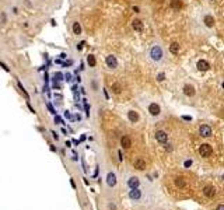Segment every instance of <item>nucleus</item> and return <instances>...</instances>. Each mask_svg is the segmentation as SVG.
Masks as SVG:
<instances>
[{
  "mask_svg": "<svg viewBox=\"0 0 224 210\" xmlns=\"http://www.w3.org/2000/svg\"><path fill=\"white\" fill-rule=\"evenodd\" d=\"M84 45H86V42H84V41H81L80 44L77 45V49H78V51H81V49H83V48H84Z\"/></svg>",
  "mask_w": 224,
  "mask_h": 210,
  "instance_id": "nucleus-25",
  "label": "nucleus"
},
{
  "mask_svg": "<svg viewBox=\"0 0 224 210\" xmlns=\"http://www.w3.org/2000/svg\"><path fill=\"white\" fill-rule=\"evenodd\" d=\"M70 64H71V60H67V62L62 63V66H63V67H66V66H70Z\"/></svg>",
  "mask_w": 224,
  "mask_h": 210,
  "instance_id": "nucleus-31",
  "label": "nucleus"
},
{
  "mask_svg": "<svg viewBox=\"0 0 224 210\" xmlns=\"http://www.w3.org/2000/svg\"><path fill=\"white\" fill-rule=\"evenodd\" d=\"M155 139H157V141H160V143H167L168 134H167L164 130H157V132H155Z\"/></svg>",
  "mask_w": 224,
  "mask_h": 210,
  "instance_id": "nucleus-6",
  "label": "nucleus"
},
{
  "mask_svg": "<svg viewBox=\"0 0 224 210\" xmlns=\"http://www.w3.org/2000/svg\"><path fill=\"white\" fill-rule=\"evenodd\" d=\"M105 63L108 64V67H111V69L118 67V60H116V57L112 56V55H109V56L105 57Z\"/></svg>",
  "mask_w": 224,
  "mask_h": 210,
  "instance_id": "nucleus-4",
  "label": "nucleus"
},
{
  "mask_svg": "<svg viewBox=\"0 0 224 210\" xmlns=\"http://www.w3.org/2000/svg\"><path fill=\"white\" fill-rule=\"evenodd\" d=\"M184 119H185V121H191L192 118H191V116H184Z\"/></svg>",
  "mask_w": 224,
  "mask_h": 210,
  "instance_id": "nucleus-37",
  "label": "nucleus"
},
{
  "mask_svg": "<svg viewBox=\"0 0 224 210\" xmlns=\"http://www.w3.org/2000/svg\"><path fill=\"white\" fill-rule=\"evenodd\" d=\"M64 77H66V80L69 81V80H70V78H71V74H69V73H67V74H66V76H64Z\"/></svg>",
  "mask_w": 224,
  "mask_h": 210,
  "instance_id": "nucleus-33",
  "label": "nucleus"
},
{
  "mask_svg": "<svg viewBox=\"0 0 224 210\" xmlns=\"http://www.w3.org/2000/svg\"><path fill=\"white\" fill-rule=\"evenodd\" d=\"M184 165H185L186 168H189V167L192 165V160H186V161H185V164H184Z\"/></svg>",
  "mask_w": 224,
  "mask_h": 210,
  "instance_id": "nucleus-27",
  "label": "nucleus"
},
{
  "mask_svg": "<svg viewBox=\"0 0 224 210\" xmlns=\"http://www.w3.org/2000/svg\"><path fill=\"white\" fill-rule=\"evenodd\" d=\"M73 32H74L76 35H80V34H81V27H80L78 23H74V24H73Z\"/></svg>",
  "mask_w": 224,
  "mask_h": 210,
  "instance_id": "nucleus-21",
  "label": "nucleus"
},
{
  "mask_svg": "<svg viewBox=\"0 0 224 210\" xmlns=\"http://www.w3.org/2000/svg\"><path fill=\"white\" fill-rule=\"evenodd\" d=\"M184 94L188 97H193L195 95V88H193L192 86H189V84H186L185 87H184Z\"/></svg>",
  "mask_w": 224,
  "mask_h": 210,
  "instance_id": "nucleus-15",
  "label": "nucleus"
},
{
  "mask_svg": "<svg viewBox=\"0 0 224 210\" xmlns=\"http://www.w3.org/2000/svg\"><path fill=\"white\" fill-rule=\"evenodd\" d=\"M199 133L203 137H209V136H211V127L207 126V125H202L199 127Z\"/></svg>",
  "mask_w": 224,
  "mask_h": 210,
  "instance_id": "nucleus-5",
  "label": "nucleus"
},
{
  "mask_svg": "<svg viewBox=\"0 0 224 210\" xmlns=\"http://www.w3.org/2000/svg\"><path fill=\"white\" fill-rule=\"evenodd\" d=\"M0 66L3 67V70H6V71H10V69L7 67V64H4V63H3V62H0Z\"/></svg>",
  "mask_w": 224,
  "mask_h": 210,
  "instance_id": "nucleus-28",
  "label": "nucleus"
},
{
  "mask_svg": "<svg viewBox=\"0 0 224 210\" xmlns=\"http://www.w3.org/2000/svg\"><path fill=\"white\" fill-rule=\"evenodd\" d=\"M112 90H114L115 94H119V93H121V86H119L118 83H115L114 86H112Z\"/></svg>",
  "mask_w": 224,
  "mask_h": 210,
  "instance_id": "nucleus-24",
  "label": "nucleus"
},
{
  "mask_svg": "<svg viewBox=\"0 0 224 210\" xmlns=\"http://www.w3.org/2000/svg\"><path fill=\"white\" fill-rule=\"evenodd\" d=\"M148 112L153 115V116H157V115L161 112V108L158 104H155V102H153V104H150V107H148Z\"/></svg>",
  "mask_w": 224,
  "mask_h": 210,
  "instance_id": "nucleus-7",
  "label": "nucleus"
},
{
  "mask_svg": "<svg viewBox=\"0 0 224 210\" xmlns=\"http://www.w3.org/2000/svg\"><path fill=\"white\" fill-rule=\"evenodd\" d=\"M133 167L136 168V170H139V171H143V170H146V163H144V160L137 158L133 163Z\"/></svg>",
  "mask_w": 224,
  "mask_h": 210,
  "instance_id": "nucleus-8",
  "label": "nucleus"
},
{
  "mask_svg": "<svg viewBox=\"0 0 224 210\" xmlns=\"http://www.w3.org/2000/svg\"><path fill=\"white\" fill-rule=\"evenodd\" d=\"M211 153H213V148H211L210 144H202V146L199 147V154L202 156V157H210Z\"/></svg>",
  "mask_w": 224,
  "mask_h": 210,
  "instance_id": "nucleus-1",
  "label": "nucleus"
},
{
  "mask_svg": "<svg viewBox=\"0 0 224 210\" xmlns=\"http://www.w3.org/2000/svg\"><path fill=\"white\" fill-rule=\"evenodd\" d=\"M223 88H224V83H223Z\"/></svg>",
  "mask_w": 224,
  "mask_h": 210,
  "instance_id": "nucleus-38",
  "label": "nucleus"
},
{
  "mask_svg": "<svg viewBox=\"0 0 224 210\" xmlns=\"http://www.w3.org/2000/svg\"><path fill=\"white\" fill-rule=\"evenodd\" d=\"M150 56H151L153 60H160L161 57H163V49H161L160 46H153L151 51H150Z\"/></svg>",
  "mask_w": 224,
  "mask_h": 210,
  "instance_id": "nucleus-2",
  "label": "nucleus"
},
{
  "mask_svg": "<svg viewBox=\"0 0 224 210\" xmlns=\"http://www.w3.org/2000/svg\"><path fill=\"white\" fill-rule=\"evenodd\" d=\"M164 78H165V76H164V73H160V74L157 76V80H158V81H163Z\"/></svg>",
  "mask_w": 224,
  "mask_h": 210,
  "instance_id": "nucleus-26",
  "label": "nucleus"
},
{
  "mask_svg": "<svg viewBox=\"0 0 224 210\" xmlns=\"http://www.w3.org/2000/svg\"><path fill=\"white\" fill-rule=\"evenodd\" d=\"M55 76H56V80H63V74L62 73H56Z\"/></svg>",
  "mask_w": 224,
  "mask_h": 210,
  "instance_id": "nucleus-29",
  "label": "nucleus"
},
{
  "mask_svg": "<svg viewBox=\"0 0 224 210\" xmlns=\"http://www.w3.org/2000/svg\"><path fill=\"white\" fill-rule=\"evenodd\" d=\"M223 179H224V174H223Z\"/></svg>",
  "mask_w": 224,
  "mask_h": 210,
  "instance_id": "nucleus-39",
  "label": "nucleus"
},
{
  "mask_svg": "<svg viewBox=\"0 0 224 210\" xmlns=\"http://www.w3.org/2000/svg\"><path fill=\"white\" fill-rule=\"evenodd\" d=\"M70 184H71V186H73V188H76V184H74V181H73V179H70Z\"/></svg>",
  "mask_w": 224,
  "mask_h": 210,
  "instance_id": "nucleus-35",
  "label": "nucleus"
},
{
  "mask_svg": "<svg viewBox=\"0 0 224 210\" xmlns=\"http://www.w3.org/2000/svg\"><path fill=\"white\" fill-rule=\"evenodd\" d=\"M128 116H129V119H130V122H133V123L139 121V114L136 111H129Z\"/></svg>",
  "mask_w": 224,
  "mask_h": 210,
  "instance_id": "nucleus-16",
  "label": "nucleus"
},
{
  "mask_svg": "<svg viewBox=\"0 0 224 210\" xmlns=\"http://www.w3.org/2000/svg\"><path fill=\"white\" fill-rule=\"evenodd\" d=\"M170 51H171V53H174V55L179 53V44L178 42H172V44L170 45Z\"/></svg>",
  "mask_w": 224,
  "mask_h": 210,
  "instance_id": "nucleus-17",
  "label": "nucleus"
},
{
  "mask_svg": "<svg viewBox=\"0 0 224 210\" xmlns=\"http://www.w3.org/2000/svg\"><path fill=\"white\" fill-rule=\"evenodd\" d=\"M107 184H108V186H115L116 185V177L114 172H109L108 175H107Z\"/></svg>",
  "mask_w": 224,
  "mask_h": 210,
  "instance_id": "nucleus-9",
  "label": "nucleus"
},
{
  "mask_svg": "<svg viewBox=\"0 0 224 210\" xmlns=\"http://www.w3.org/2000/svg\"><path fill=\"white\" fill-rule=\"evenodd\" d=\"M121 146L123 147V148H129V147L132 146V140H130V137L129 136H123L121 139Z\"/></svg>",
  "mask_w": 224,
  "mask_h": 210,
  "instance_id": "nucleus-12",
  "label": "nucleus"
},
{
  "mask_svg": "<svg viewBox=\"0 0 224 210\" xmlns=\"http://www.w3.org/2000/svg\"><path fill=\"white\" fill-rule=\"evenodd\" d=\"M216 210H224V204H218L217 207H216Z\"/></svg>",
  "mask_w": 224,
  "mask_h": 210,
  "instance_id": "nucleus-32",
  "label": "nucleus"
},
{
  "mask_svg": "<svg viewBox=\"0 0 224 210\" xmlns=\"http://www.w3.org/2000/svg\"><path fill=\"white\" fill-rule=\"evenodd\" d=\"M205 24L206 27H213L214 25V18L211 16H206L205 17Z\"/></svg>",
  "mask_w": 224,
  "mask_h": 210,
  "instance_id": "nucleus-19",
  "label": "nucleus"
},
{
  "mask_svg": "<svg viewBox=\"0 0 224 210\" xmlns=\"http://www.w3.org/2000/svg\"><path fill=\"white\" fill-rule=\"evenodd\" d=\"M17 86H18L20 91H21V93H23V94H24V95H25V97H28V93H27V90L24 88V86L21 84V81H20V80H17Z\"/></svg>",
  "mask_w": 224,
  "mask_h": 210,
  "instance_id": "nucleus-23",
  "label": "nucleus"
},
{
  "mask_svg": "<svg viewBox=\"0 0 224 210\" xmlns=\"http://www.w3.org/2000/svg\"><path fill=\"white\" fill-rule=\"evenodd\" d=\"M175 185L178 186V188H184L185 186V181L182 177H178V178H175Z\"/></svg>",
  "mask_w": 224,
  "mask_h": 210,
  "instance_id": "nucleus-20",
  "label": "nucleus"
},
{
  "mask_svg": "<svg viewBox=\"0 0 224 210\" xmlns=\"http://www.w3.org/2000/svg\"><path fill=\"white\" fill-rule=\"evenodd\" d=\"M171 7H172V8H177V10H179V8L182 7V3H181L179 0H172V1H171Z\"/></svg>",
  "mask_w": 224,
  "mask_h": 210,
  "instance_id": "nucleus-22",
  "label": "nucleus"
},
{
  "mask_svg": "<svg viewBox=\"0 0 224 210\" xmlns=\"http://www.w3.org/2000/svg\"><path fill=\"white\" fill-rule=\"evenodd\" d=\"M128 185L132 188V189H134V188H139L140 181H139V178H136V177H132V178L128 181Z\"/></svg>",
  "mask_w": 224,
  "mask_h": 210,
  "instance_id": "nucleus-13",
  "label": "nucleus"
},
{
  "mask_svg": "<svg viewBox=\"0 0 224 210\" xmlns=\"http://www.w3.org/2000/svg\"><path fill=\"white\" fill-rule=\"evenodd\" d=\"M129 197L130 199H133V200H139L141 197V192L137 189V188H134V189H132V191L129 192Z\"/></svg>",
  "mask_w": 224,
  "mask_h": 210,
  "instance_id": "nucleus-10",
  "label": "nucleus"
},
{
  "mask_svg": "<svg viewBox=\"0 0 224 210\" xmlns=\"http://www.w3.org/2000/svg\"><path fill=\"white\" fill-rule=\"evenodd\" d=\"M198 69L200 70V71H206V70L210 69V64L207 63L206 60H199L198 62Z\"/></svg>",
  "mask_w": 224,
  "mask_h": 210,
  "instance_id": "nucleus-14",
  "label": "nucleus"
},
{
  "mask_svg": "<svg viewBox=\"0 0 224 210\" xmlns=\"http://www.w3.org/2000/svg\"><path fill=\"white\" fill-rule=\"evenodd\" d=\"M48 108H49V111H51L52 114H56V112H55V108H53V107H52L51 104H48Z\"/></svg>",
  "mask_w": 224,
  "mask_h": 210,
  "instance_id": "nucleus-30",
  "label": "nucleus"
},
{
  "mask_svg": "<svg viewBox=\"0 0 224 210\" xmlns=\"http://www.w3.org/2000/svg\"><path fill=\"white\" fill-rule=\"evenodd\" d=\"M87 62H88V66H90V67H94V66L97 64L95 56H94V55H88V56H87Z\"/></svg>",
  "mask_w": 224,
  "mask_h": 210,
  "instance_id": "nucleus-18",
  "label": "nucleus"
},
{
  "mask_svg": "<svg viewBox=\"0 0 224 210\" xmlns=\"http://www.w3.org/2000/svg\"><path fill=\"white\" fill-rule=\"evenodd\" d=\"M6 21V14H1V23H4Z\"/></svg>",
  "mask_w": 224,
  "mask_h": 210,
  "instance_id": "nucleus-34",
  "label": "nucleus"
},
{
  "mask_svg": "<svg viewBox=\"0 0 224 210\" xmlns=\"http://www.w3.org/2000/svg\"><path fill=\"white\" fill-rule=\"evenodd\" d=\"M132 27H133V30L134 31H137V32H141L143 31V23H141L140 20H133V23H132Z\"/></svg>",
  "mask_w": 224,
  "mask_h": 210,
  "instance_id": "nucleus-11",
  "label": "nucleus"
},
{
  "mask_svg": "<svg viewBox=\"0 0 224 210\" xmlns=\"http://www.w3.org/2000/svg\"><path fill=\"white\" fill-rule=\"evenodd\" d=\"M133 11L134 13H139V7H133Z\"/></svg>",
  "mask_w": 224,
  "mask_h": 210,
  "instance_id": "nucleus-36",
  "label": "nucleus"
},
{
  "mask_svg": "<svg viewBox=\"0 0 224 210\" xmlns=\"http://www.w3.org/2000/svg\"><path fill=\"white\" fill-rule=\"evenodd\" d=\"M223 111H224V108H223Z\"/></svg>",
  "mask_w": 224,
  "mask_h": 210,
  "instance_id": "nucleus-40",
  "label": "nucleus"
},
{
  "mask_svg": "<svg viewBox=\"0 0 224 210\" xmlns=\"http://www.w3.org/2000/svg\"><path fill=\"white\" fill-rule=\"evenodd\" d=\"M203 193H205V196H207L209 199H213V197L216 196V189H214V186H211V185H206L205 188H203Z\"/></svg>",
  "mask_w": 224,
  "mask_h": 210,
  "instance_id": "nucleus-3",
  "label": "nucleus"
}]
</instances>
